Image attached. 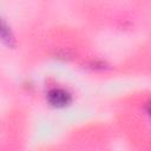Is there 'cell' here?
Listing matches in <instances>:
<instances>
[{"label":"cell","mask_w":151,"mask_h":151,"mask_svg":"<svg viewBox=\"0 0 151 151\" xmlns=\"http://www.w3.org/2000/svg\"><path fill=\"white\" fill-rule=\"evenodd\" d=\"M47 100L54 106H65L71 101V94L60 87H54L48 91Z\"/></svg>","instance_id":"cell-1"},{"label":"cell","mask_w":151,"mask_h":151,"mask_svg":"<svg viewBox=\"0 0 151 151\" xmlns=\"http://www.w3.org/2000/svg\"><path fill=\"white\" fill-rule=\"evenodd\" d=\"M0 32H1V38H2L4 42L7 44L8 46H12L14 44V38H13V34H12L8 25L6 24V21L4 19H1V28H0Z\"/></svg>","instance_id":"cell-2"},{"label":"cell","mask_w":151,"mask_h":151,"mask_svg":"<svg viewBox=\"0 0 151 151\" xmlns=\"http://www.w3.org/2000/svg\"><path fill=\"white\" fill-rule=\"evenodd\" d=\"M147 112H149V114L151 116V104H150V105L147 106Z\"/></svg>","instance_id":"cell-3"}]
</instances>
